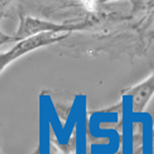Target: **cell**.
Listing matches in <instances>:
<instances>
[{"label":"cell","mask_w":154,"mask_h":154,"mask_svg":"<svg viewBox=\"0 0 154 154\" xmlns=\"http://www.w3.org/2000/svg\"><path fill=\"white\" fill-rule=\"evenodd\" d=\"M2 18H3V12L0 11V46L3 45V44H6V43H11V42L19 41L14 34V35H9V34H6L5 32H3V30L1 29Z\"/></svg>","instance_id":"4"},{"label":"cell","mask_w":154,"mask_h":154,"mask_svg":"<svg viewBox=\"0 0 154 154\" xmlns=\"http://www.w3.org/2000/svg\"><path fill=\"white\" fill-rule=\"evenodd\" d=\"M84 27H85L84 23L59 24L54 23V22L46 21V20L35 18V17L21 16L19 28L14 35L18 38V40H21L26 37L33 36L40 33H48V32L58 34H69L72 31H78L80 29H83Z\"/></svg>","instance_id":"2"},{"label":"cell","mask_w":154,"mask_h":154,"mask_svg":"<svg viewBox=\"0 0 154 154\" xmlns=\"http://www.w3.org/2000/svg\"><path fill=\"white\" fill-rule=\"evenodd\" d=\"M9 2H11V0H0V9L3 8L4 6L6 5V4H8Z\"/></svg>","instance_id":"5"},{"label":"cell","mask_w":154,"mask_h":154,"mask_svg":"<svg viewBox=\"0 0 154 154\" xmlns=\"http://www.w3.org/2000/svg\"><path fill=\"white\" fill-rule=\"evenodd\" d=\"M131 98V110L135 113H141L154 95V74L145 81L125 91Z\"/></svg>","instance_id":"3"},{"label":"cell","mask_w":154,"mask_h":154,"mask_svg":"<svg viewBox=\"0 0 154 154\" xmlns=\"http://www.w3.org/2000/svg\"><path fill=\"white\" fill-rule=\"evenodd\" d=\"M68 33H40L33 36H29L17 41L16 44L4 53H0V73L3 72L12 62L21 59L32 51L41 48L58 43L68 37Z\"/></svg>","instance_id":"1"}]
</instances>
